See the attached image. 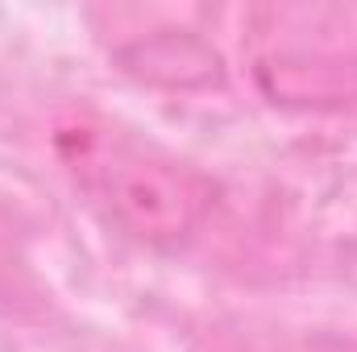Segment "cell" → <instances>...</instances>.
Wrapping results in <instances>:
<instances>
[{
    "label": "cell",
    "instance_id": "cell-1",
    "mask_svg": "<svg viewBox=\"0 0 357 352\" xmlns=\"http://www.w3.org/2000/svg\"><path fill=\"white\" fill-rule=\"evenodd\" d=\"M67 166L108 216L150 245L187 241L216 203L212 178L158 145H142L108 125H75L59 137Z\"/></svg>",
    "mask_w": 357,
    "mask_h": 352
},
{
    "label": "cell",
    "instance_id": "cell-2",
    "mask_svg": "<svg viewBox=\"0 0 357 352\" xmlns=\"http://www.w3.org/2000/svg\"><path fill=\"white\" fill-rule=\"evenodd\" d=\"M258 83L274 104H357V54H274Z\"/></svg>",
    "mask_w": 357,
    "mask_h": 352
},
{
    "label": "cell",
    "instance_id": "cell-3",
    "mask_svg": "<svg viewBox=\"0 0 357 352\" xmlns=\"http://www.w3.org/2000/svg\"><path fill=\"white\" fill-rule=\"evenodd\" d=\"M121 63L133 75H142L150 83H171V88H195V83L220 79V54L183 29H162L154 38L125 46Z\"/></svg>",
    "mask_w": 357,
    "mask_h": 352
}]
</instances>
